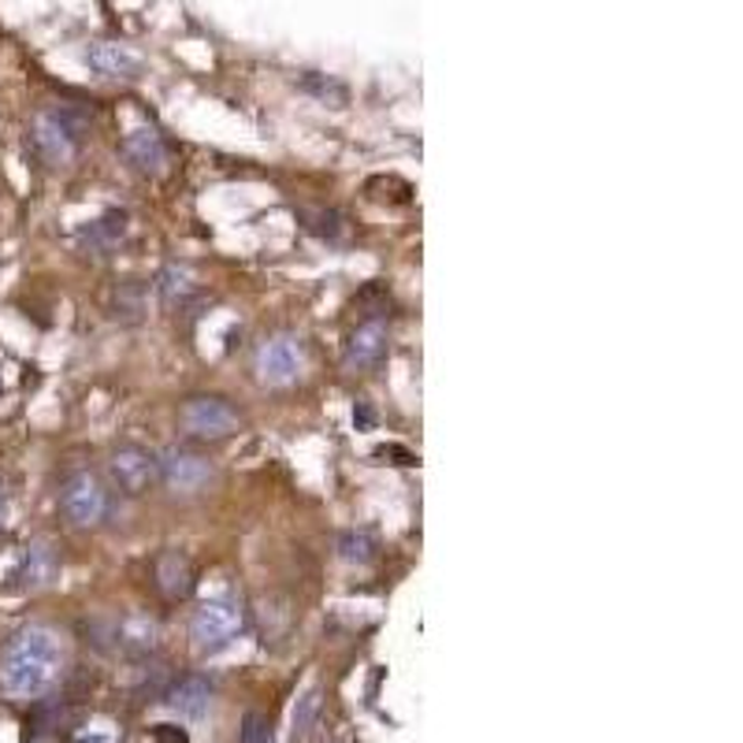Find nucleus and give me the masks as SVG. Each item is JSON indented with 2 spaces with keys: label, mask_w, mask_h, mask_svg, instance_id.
I'll use <instances>...</instances> for the list:
<instances>
[{
  "label": "nucleus",
  "mask_w": 743,
  "mask_h": 743,
  "mask_svg": "<svg viewBox=\"0 0 743 743\" xmlns=\"http://www.w3.org/2000/svg\"><path fill=\"white\" fill-rule=\"evenodd\" d=\"M126 234V217L123 212H109V217L93 220L90 228L78 231V242H82L90 253H109L120 246V239Z\"/></svg>",
  "instance_id": "nucleus-17"
},
{
  "label": "nucleus",
  "mask_w": 743,
  "mask_h": 743,
  "mask_svg": "<svg viewBox=\"0 0 743 743\" xmlns=\"http://www.w3.org/2000/svg\"><path fill=\"white\" fill-rule=\"evenodd\" d=\"M246 629V610L234 599H209L193 613L190 621V640L198 654H217L223 647H231L234 640Z\"/></svg>",
  "instance_id": "nucleus-2"
},
{
  "label": "nucleus",
  "mask_w": 743,
  "mask_h": 743,
  "mask_svg": "<svg viewBox=\"0 0 743 743\" xmlns=\"http://www.w3.org/2000/svg\"><path fill=\"white\" fill-rule=\"evenodd\" d=\"M301 365H306V354H301L298 339H271L257 350V379L264 387H287L298 379Z\"/></svg>",
  "instance_id": "nucleus-7"
},
{
  "label": "nucleus",
  "mask_w": 743,
  "mask_h": 743,
  "mask_svg": "<svg viewBox=\"0 0 743 743\" xmlns=\"http://www.w3.org/2000/svg\"><path fill=\"white\" fill-rule=\"evenodd\" d=\"M354 424H357V428H372V424H376V413H372V406H368V402H357V409H354Z\"/></svg>",
  "instance_id": "nucleus-25"
},
{
  "label": "nucleus",
  "mask_w": 743,
  "mask_h": 743,
  "mask_svg": "<svg viewBox=\"0 0 743 743\" xmlns=\"http://www.w3.org/2000/svg\"><path fill=\"white\" fill-rule=\"evenodd\" d=\"M242 743H271V725L260 713H246L242 721Z\"/></svg>",
  "instance_id": "nucleus-20"
},
{
  "label": "nucleus",
  "mask_w": 743,
  "mask_h": 743,
  "mask_svg": "<svg viewBox=\"0 0 743 743\" xmlns=\"http://www.w3.org/2000/svg\"><path fill=\"white\" fill-rule=\"evenodd\" d=\"M115 640H120V647L126 654L145 658V654H153L156 643H160V624H156L149 613H126L120 629H115Z\"/></svg>",
  "instance_id": "nucleus-15"
},
{
  "label": "nucleus",
  "mask_w": 743,
  "mask_h": 743,
  "mask_svg": "<svg viewBox=\"0 0 743 743\" xmlns=\"http://www.w3.org/2000/svg\"><path fill=\"white\" fill-rule=\"evenodd\" d=\"M376 457H402V465H417V457L409 454V450H402V446H379Z\"/></svg>",
  "instance_id": "nucleus-24"
},
{
  "label": "nucleus",
  "mask_w": 743,
  "mask_h": 743,
  "mask_svg": "<svg viewBox=\"0 0 743 743\" xmlns=\"http://www.w3.org/2000/svg\"><path fill=\"white\" fill-rule=\"evenodd\" d=\"M384 354H387V324L376 317V320H365V324L350 335L342 365H346V372H368L384 361Z\"/></svg>",
  "instance_id": "nucleus-9"
},
{
  "label": "nucleus",
  "mask_w": 743,
  "mask_h": 743,
  "mask_svg": "<svg viewBox=\"0 0 743 743\" xmlns=\"http://www.w3.org/2000/svg\"><path fill=\"white\" fill-rule=\"evenodd\" d=\"M123 156L142 175H160L168 168V145H164L156 126H134V131L123 138Z\"/></svg>",
  "instance_id": "nucleus-10"
},
{
  "label": "nucleus",
  "mask_w": 743,
  "mask_h": 743,
  "mask_svg": "<svg viewBox=\"0 0 743 743\" xmlns=\"http://www.w3.org/2000/svg\"><path fill=\"white\" fill-rule=\"evenodd\" d=\"M156 588L164 599L182 602L193 591V565L182 551H164L156 557Z\"/></svg>",
  "instance_id": "nucleus-11"
},
{
  "label": "nucleus",
  "mask_w": 743,
  "mask_h": 743,
  "mask_svg": "<svg viewBox=\"0 0 743 743\" xmlns=\"http://www.w3.org/2000/svg\"><path fill=\"white\" fill-rule=\"evenodd\" d=\"M182 432L190 439H201V443H220V439H231L242 428L239 413L223 402V398H190L179 413Z\"/></svg>",
  "instance_id": "nucleus-5"
},
{
  "label": "nucleus",
  "mask_w": 743,
  "mask_h": 743,
  "mask_svg": "<svg viewBox=\"0 0 743 743\" xmlns=\"http://www.w3.org/2000/svg\"><path fill=\"white\" fill-rule=\"evenodd\" d=\"M312 231L324 234V239H339V234H342V217H339V212H317Z\"/></svg>",
  "instance_id": "nucleus-22"
},
{
  "label": "nucleus",
  "mask_w": 743,
  "mask_h": 743,
  "mask_svg": "<svg viewBox=\"0 0 743 743\" xmlns=\"http://www.w3.org/2000/svg\"><path fill=\"white\" fill-rule=\"evenodd\" d=\"M56 573H60V557H56L53 543L37 540L23 551V562H19V573L15 580L23 584V588H48V584L56 580Z\"/></svg>",
  "instance_id": "nucleus-12"
},
{
  "label": "nucleus",
  "mask_w": 743,
  "mask_h": 743,
  "mask_svg": "<svg viewBox=\"0 0 743 743\" xmlns=\"http://www.w3.org/2000/svg\"><path fill=\"white\" fill-rule=\"evenodd\" d=\"M317 710H320V696H317V691H309V696L301 699L298 710H295V736H306L309 725H312V718H317Z\"/></svg>",
  "instance_id": "nucleus-21"
},
{
  "label": "nucleus",
  "mask_w": 743,
  "mask_h": 743,
  "mask_svg": "<svg viewBox=\"0 0 743 743\" xmlns=\"http://www.w3.org/2000/svg\"><path fill=\"white\" fill-rule=\"evenodd\" d=\"M0 517H4V491H0Z\"/></svg>",
  "instance_id": "nucleus-26"
},
{
  "label": "nucleus",
  "mask_w": 743,
  "mask_h": 743,
  "mask_svg": "<svg viewBox=\"0 0 743 743\" xmlns=\"http://www.w3.org/2000/svg\"><path fill=\"white\" fill-rule=\"evenodd\" d=\"M156 465H160V480L168 484L175 495H201L204 487L217 480L212 462L193 454V450H168Z\"/></svg>",
  "instance_id": "nucleus-6"
},
{
  "label": "nucleus",
  "mask_w": 743,
  "mask_h": 743,
  "mask_svg": "<svg viewBox=\"0 0 743 743\" xmlns=\"http://www.w3.org/2000/svg\"><path fill=\"white\" fill-rule=\"evenodd\" d=\"M64 673V643L48 624H23L0 651V696L37 702Z\"/></svg>",
  "instance_id": "nucleus-1"
},
{
  "label": "nucleus",
  "mask_w": 743,
  "mask_h": 743,
  "mask_svg": "<svg viewBox=\"0 0 743 743\" xmlns=\"http://www.w3.org/2000/svg\"><path fill=\"white\" fill-rule=\"evenodd\" d=\"M160 295L168 306H186L193 295H198V276H193L190 264H168L160 271Z\"/></svg>",
  "instance_id": "nucleus-18"
},
{
  "label": "nucleus",
  "mask_w": 743,
  "mask_h": 743,
  "mask_svg": "<svg viewBox=\"0 0 743 743\" xmlns=\"http://www.w3.org/2000/svg\"><path fill=\"white\" fill-rule=\"evenodd\" d=\"M86 64L93 67L97 75L104 78H134L142 71V60L131 53L126 45H115V42H97L86 48Z\"/></svg>",
  "instance_id": "nucleus-13"
},
{
  "label": "nucleus",
  "mask_w": 743,
  "mask_h": 743,
  "mask_svg": "<svg viewBox=\"0 0 743 743\" xmlns=\"http://www.w3.org/2000/svg\"><path fill=\"white\" fill-rule=\"evenodd\" d=\"M339 554H342V562H350V565H368L372 557H376V543H372L368 532H342Z\"/></svg>",
  "instance_id": "nucleus-19"
},
{
  "label": "nucleus",
  "mask_w": 743,
  "mask_h": 743,
  "mask_svg": "<svg viewBox=\"0 0 743 743\" xmlns=\"http://www.w3.org/2000/svg\"><path fill=\"white\" fill-rule=\"evenodd\" d=\"M168 702L182 713V718H204V713H209V702H212V684L204 677H186L168 691Z\"/></svg>",
  "instance_id": "nucleus-16"
},
{
  "label": "nucleus",
  "mask_w": 743,
  "mask_h": 743,
  "mask_svg": "<svg viewBox=\"0 0 743 743\" xmlns=\"http://www.w3.org/2000/svg\"><path fill=\"white\" fill-rule=\"evenodd\" d=\"M78 131H82V115H75L71 109H48V112H37L31 134L42 160L53 164V168H64L78 153V138H82Z\"/></svg>",
  "instance_id": "nucleus-3"
},
{
  "label": "nucleus",
  "mask_w": 743,
  "mask_h": 743,
  "mask_svg": "<svg viewBox=\"0 0 743 743\" xmlns=\"http://www.w3.org/2000/svg\"><path fill=\"white\" fill-rule=\"evenodd\" d=\"M67 710L60 699H37V707L26 721L23 743H64Z\"/></svg>",
  "instance_id": "nucleus-14"
},
{
  "label": "nucleus",
  "mask_w": 743,
  "mask_h": 743,
  "mask_svg": "<svg viewBox=\"0 0 743 743\" xmlns=\"http://www.w3.org/2000/svg\"><path fill=\"white\" fill-rule=\"evenodd\" d=\"M109 468H112L115 487H120L123 495H145L160 480V465H156V457L142 446H120L112 454Z\"/></svg>",
  "instance_id": "nucleus-8"
},
{
  "label": "nucleus",
  "mask_w": 743,
  "mask_h": 743,
  "mask_svg": "<svg viewBox=\"0 0 743 743\" xmlns=\"http://www.w3.org/2000/svg\"><path fill=\"white\" fill-rule=\"evenodd\" d=\"M153 740L156 743H190L186 729H179V725H156L153 729Z\"/></svg>",
  "instance_id": "nucleus-23"
},
{
  "label": "nucleus",
  "mask_w": 743,
  "mask_h": 743,
  "mask_svg": "<svg viewBox=\"0 0 743 743\" xmlns=\"http://www.w3.org/2000/svg\"><path fill=\"white\" fill-rule=\"evenodd\" d=\"M60 510L67 517V524L93 528L109 513V491H104V484L97 480L93 473H75L67 476V484L60 487Z\"/></svg>",
  "instance_id": "nucleus-4"
}]
</instances>
